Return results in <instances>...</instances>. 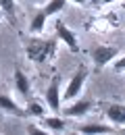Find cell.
Returning a JSON list of instances; mask_svg holds the SVG:
<instances>
[{"label": "cell", "instance_id": "6da1fadb", "mask_svg": "<svg viewBox=\"0 0 125 135\" xmlns=\"http://www.w3.org/2000/svg\"><path fill=\"white\" fill-rule=\"evenodd\" d=\"M56 50V40H38L31 37L25 44V54L34 62H44L48 56H52Z\"/></svg>", "mask_w": 125, "mask_h": 135}, {"label": "cell", "instance_id": "7a4b0ae2", "mask_svg": "<svg viewBox=\"0 0 125 135\" xmlns=\"http://www.w3.org/2000/svg\"><path fill=\"white\" fill-rule=\"evenodd\" d=\"M88 75H90L88 67L79 65L77 71L71 75V79H69V83H67V87H65V91H63V100H75V98L81 94V89H84V83H86Z\"/></svg>", "mask_w": 125, "mask_h": 135}, {"label": "cell", "instance_id": "3957f363", "mask_svg": "<svg viewBox=\"0 0 125 135\" xmlns=\"http://www.w3.org/2000/svg\"><path fill=\"white\" fill-rule=\"evenodd\" d=\"M44 100H46V106L54 114H61V77L58 75H54L50 79V85L44 94Z\"/></svg>", "mask_w": 125, "mask_h": 135}, {"label": "cell", "instance_id": "277c9868", "mask_svg": "<svg viewBox=\"0 0 125 135\" xmlns=\"http://www.w3.org/2000/svg\"><path fill=\"white\" fill-rule=\"evenodd\" d=\"M54 31H56V37H58V40H61L73 54L79 52V42H77V35L73 33L71 27H67L63 21H56V23H54Z\"/></svg>", "mask_w": 125, "mask_h": 135}, {"label": "cell", "instance_id": "5b68a950", "mask_svg": "<svg viewBox=\"0 0 125 135\" xmlns=\"http://www.w3.org/2000/svg\"><path fill=\"white\" fill-rule=\"evenodd\" d=\"M117 54H119V50H117L115 46L100 44V46L92 48V60H94V65L98 69H102V67H107L108 62H113V60L117 58Z\"/></svg>", "mask_w": 125, "mask_h": 135}, {"label": "cell", "instance_id": "8992f818", "mask_svg": "<svg viewBox=\"0 0 125 135\" xmlns=\"http://www.w3.org/2000/svg\"><path fill=\"white\" fill-rule=\"evenodd\" d=\"M92 108H94V102L84 98V100H75L73 104L65 106V108L61 110V114H63V117H71V118H81V117H86Z\"/></svg>", "mask_w": 125, "mask_h": 135}, {"label": "cell", "instance_id": "52a82bcc", "mask_svg": "<svg viewBox=\"0 0 125 135\" xmlns=\"http://www.w3.org/2000/svg\"><path fill=\"white\" fill-rule=\"evenodd\" d=\"M104 117L115 127H125V104H119V102L108 104L107 108H104Z\"/></svg>", "mask_w": 125, "mask_h": 135}, {"label": "cell", "instance_id": "ba28073f", "mask_svg": "<svg viewBox=\"0 0 125 135\" xmlns=\"http://www.w3.org/2000/svg\"><path fill=\"white\" fill-rule=\"evenodd\" d=\"M13 81H15V91L19 96L27 98L29 91H31V83H29V77L21 71L19 67H15V73H13Z\"/></svg>", "mask_w": 125, "mask_h": 135}, {"label": "cell", "instance_id": "9c48e42d", "mask_svg": "<svg viewBox=\"0 0 125 135\" xmlns=\"http://www.w3.org/2000/svg\"><path fill=\"white\" fill-rule=\"evenodd\" d=\"M0 112H8V114H15V117H25V110L6 94H0Z\"/></svg>", "mask_w": 125, "mask_h": 135}, {"label": "cell", "instance_id": "30bf717a", "mask_svg": "<svg viewBox=\"0 0 125 135\" xmlns=\"http://www.w3.org/2000/svg\"><path fill=\"white\" fill-rule=\"evenodd\" d=\"M77 131H79L81 135H107V133H115L113 127L100 125V123H86V125H79Z\"/></svg>", "mask_w": 125, "mask_h": 135}, {"label": "cell", "instance_id": "8fae6325", "mask_svg": "<svg viewBox=\"0 0 125 135\" xmlns=\"http://www.w3.org/2000/svg\"><path fill=\"white\" fill-rule=\"evenodd\" d=\"M42 123H44V129H48L50 133H63L65 127H67L65 118L58 117V114H54V117H42Z\"/></svg>", "mask_w": 125, "mask_h": 135}, {"label": "cell", "instance_id": "7c38bea8", "mask_svg": "<svg viewBox=\"0 0 125 135\" xmlns=\"http://www.w3.org/2000/svg\"><path fill=\"white\" fill-rule=\"evenodd\" d=\"M23 110H25V117H36V118L46 117V106L38 100V98H34V100H27V106H25Z\"/></svg>", "mask_w": 125, "mask_h": 135}, {"label": "cell", "instance_id": "4fadbf2b", "mask_svg": "<svg viewBox=\"0 0 125 135\" xmlns=\"http://www.w3.org/2000/svg\"><path fill=\"white\" fill-rule=\"evenodd\" d=\"M46 19H48V17H46V13L40 8L36 15H34L31 23H29V31H31L34 35H40L42 31H44V27H46Z\"/></svg>", "mask_w": 125, "mask_h": 135}, {"label": "cell", "instance_id": "5bb4252c", "mask_svg": "<svg viewBox=\"0 0 125 135\" xmlns=\"http://www.w3.org/2000/svg\"><path fill=\"white\" fill-rule=\"evenodd\" d=\"M0 11L8 17V21L13 25L17 23V4H15V0H0Z\"/></svg>", "mask_w": 125, "mask_h": 135}, {"label": "cell", "instance_id": "9a60e30c", "mask_svg": "<svg viewBox=\"0 0 125 135\" xmlns=\"http://www.w3.org/2000/svg\"><path fill=\"white\" fill-rule=\"evenodd\" d=\"M67 6V0H48L46 4H44V13H46V17H52V15H56V13H61L63 8Z\"/></svg>", "mask_w": 125, "mask_h": 135}, {"label": "cell", "instance_id": "2e32d148", "mask_svg": "<svg viewBox=\"0 0 125 135\" xmlns=\"http://www.w3.org/2000/svg\"><path fill=\"white\" fill-rule=\"evenodd\" d=\"M27 135H52L48 129H44V127H38L34 123H29L27 125Z\"/></svg>", "mask_w": 125, "mask_h": 135}, {"label": "cell", "instance_id": "e0dca14e", "mask_svg": "<svg viewBox=\"0 0 125 135\" xmlns=\"http://www.w3.org/2000/svg\"><path fill=\"white\" fill-rule=\"evenodd\" d=\"M113 71H115V73H125V56H121V58H117V60H115Z\"/></svg>", "mask_w": 125, "mask_h": 135}, {"label": "cell", "instance_id": "ac0fdd59", "mask_svg": "<svg viewBox=\"0 0 125 135\" xmlns=\"http://www.w3.org/2000/svg\"><path fill=\"white\" fill-rule=\"evenodd\" d=\"M73 4H77V6H81V4H88V0H69Z\"/></svg>", "mask_w": 125, "mask_h": 135}, {"label": "cell", "instance_id": "d6986e66", "mask_svg": "<svg viewBox=\"0 0 125 135\" xmlns=\"http://www.w3.org/2000/svg\"><path fill=\"white\" fill-rule=\"evenodd\" d=\"M100 2H102V0H88L90 6H100Z\"/></svg>", "mask_w": 125, "mask_h": 135}, {"label": "cell", "instance_id": "ffe728a7", "mask_svg": "<svg viewBox=\"0 0 125 135\" xmlns=\"http://www.w3.org/2000/svg\"><path fill=\"white\" fill-rule=\"evenodd\" d=\"M113 2H117V0H102L100 4H113Z\"/></svg>", "mask_w": 125, "mask_h": 135}, {"label": "cell", "instance_id": "44dd1931", "mask_svg": "<svg viewBox=\"0 0 125 135\" xmlns=\"http://www.w3.org/2000/svg\"><path fill=\"white\" fill-rule=\"evenodd\" d=\"M65 135H81L79 131H73V133H65Z\"/></svg>", "mask_w": 125, "mask_h": 135}, {"label": "cell", "instance_id": "7402d4cb", "mask_svg": "<svg viewBox=\"0 0 125 135\" xmlns=\"http://www.w3.org/2000/svg\"><path fill=\"white\" fill-rule=\"evenodd\" d=\"M25 2H38V0H25Z\"/></svg>", "mask_w": 125, "mask_h": 135}, {"label": "cell", "instance_id": "603a6c76", "mask_svg": "<svg viewBox=\"0 0 125 135\" xmlns=\"http://www.w3.org/2000/svg\"><path fill=\"white\" fill-rule=\"evenodd\" d=\"M0 21H2V19H0Z\"/></svg>", "mask_w": 125, "mask_h": 135}]
</instances>
